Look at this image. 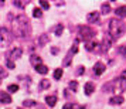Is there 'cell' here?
<instances>
[{
    "instance_id": "obj_23",
    "label": "cell",
    "mask_w": 126,
    "mask_h": 109,
    "mask_svg": "<svg viewBox=\"0 0 126 109\" xmlns=\"http://www.w3.org/2000/svg\"><path fill=\"white\" fill-rule=\"evenodd\" d=\"M101 12H102V14H108L110 12V6H109L108 3H103L102 6H101Z\"/></svg>"
},
{
    "instance_id": "obj_37",
    "label": "cell",
    "mask_w": 126,
    "mask_h": 109,
    "mask_svg": "<svg viewBox=\"0 0 126 109\" xmlns=\"http://www.w3.org/2000/svg\"><path fill=\"white\" fill-rule=\"evenodd\" d=\"M72 109H84V106H81V105H72Z\"/></svg>"
},
{
    "instance_id": "obj_33",
    "label": "cell",
    "mask_w": 126,
    "mask_h": 109,
    "mask_svg": "<svg viewBox=\"0 0 126 109\" xmlns=\"http://www.w3.org/2000/svg\"><path fill=\"white\" fill-rule=\"evenodd\" d=\"M78 51V41H75V44H74V47H72V54H75V52Z\"/></svg>"
},
{
    "instance_id": "obj_38",
    "label": "cell",
    "mask_w": 126,
    "mask_h": 109,
    "mask_svg": "<svg viewBox=\"0 0 126 109\" xmlns=\"http://www.w3.org/2000/svg\"><path fill=\"white\" fill-rule=\"evenodd\" d=\"M120 77H122V78H123V79H126V69H123V72H122V74H120Z\"/></svg>"
},
{
    "instance_id": "obj_11",
    "label": "cell",
    "mask_w": 126,
    "mask_h": 109,
    "mask_svg": "<svg viewBox=\"0 0 126 109\" xmlns=\"http://www.w3.org/2000/svg\"><path fill=\"white\" fill-rule=\"evenodd\" d=\"M102 91L105 92V93H108V92H115V82L113 81L106 82V84L102 86Z\"/></svg>"
},
{
    "instance_id": "obj_22",
    "label": "cell",
    "mask_w": 126,
    "mask_h": 109,
    "mask_svg": "<svg viewBox=\"0 0 126 109\" xmlns=\"http://www.w3.org/2000/svg\"><path fill=\"white\" fill-rule=\"evenodd\" d=\"M50 88V81L48 79H41L40 81V89H48Z\"/></svg>"
},
{
    "instance_id": "obj_17",
    "label": "cell",
    "mask_w": 126,
    "mask_h": 109,
    "mask_svg": "<svg viewBox=\"0 0 126 109\" xmlns=\"http://www.w3.org/2000/svg\"><path fill=\"white\" fill-rule=\"evenodd\" d=\"M46 102L48 103V106H55V103H57V96L50 95V96L46 98Z\"/></svg>"
},
{
    "instance_id": "obj_27",
    "label": "cell",
    "mask_w": 126,
    "mask_h": 109,
    "mask_svg": "<svg viewBox=\"0 0 126 109\" xmlns=\"http://www.w3.org/2000/svg\"><path fill=\"white\" fill-rule=\"evenodd\" d=\"M63 69L61 68H58V69H55V71H54V78H55V79H60V78H61V77H63Z\"/></svg>"
},
{
    "instance_id": "obj_31",
    "label": "cell",
    "mask_w": 126,
    "mask_h": 109,
    "mask_svg": "<svg viewBox=\"0 0 126 109\" xmlns=\"http://www.w3.org/2000/svg\"><path fill=\"white\" fill-rule=\"evenodd\" d=\"M118 51H119V54H122V55H126V47L125 46H120Z\"/></svg>"
},
{
    "instance_id": "obj_15",
    "label": "cell",
    "mask_w": 126,
    "mask_h": 109,
    "mask_svg": "<svg viewBox=\"0 0 126 109\" xmlns=\"http://www.w3.org/2000/svg\"><path fill=\"white\" fill-rule=\"evenodd\" d=\"M84 89H85L86 95H92V93H94V91H95V86H94V84H92V82H86Z\"/></svg>"
},
{
    "instance_id": "obj_36",
    "label": "cell",
    "mask_w": 126,
    "mask_h": 109,
    "mask_svg": "<svg viewBox=\"0 0 126 109\" xmlns=\"http://www.w3.org/2000/svg\"><path fill=\"white\" fill-rule=\"evenodd\" d=\"M72 105L74 103H67V105H64V109H72Z\"/></svg>"
},
{
    "instance_id": "obj_28",
    "label": "cell",
    "mask_w": 126,
    "mask_h": 109,
    "mask_svg": "<svg viewBox=\"0 0 126 109\" xmlns=\"http://www.w3.org/2000/svg\"><path fill=\"white\" fill-rule=\"evenodd\" d=\"M7 91L9 92H17L18 91V85L17 84H12V85L7 86Z\"/></svg>"
},
{
    "instance_id": "obj_25",
    "label": "cell",
    "mask_w": 126,
    "mask_h": 109,
    "mask_svg": "<svg viewBox=\"0 0 126 109\" xmlns=\"http://www.w3.org/2000/svg\"><path fill=\"white\" fill-rule=\"evenodd\" d=\"M68 86L71 88V91H72V92H77V91H78V84H77V81H69Z\"/></svg>"
},
{
    "instance_id": "obj_14",
    "label": "cell",
    "mask_w": 126,
    "mask_h": 109,
    "mask_svg": "<svg viewBox=\"0 0 126 109\" xmlns=\"http://www.w3.org/2000/svg\"><path fill=\"white\" fill-rule=\"evenodd\" d=\"M0 101H1V103L9 105V103H12V96L9 95V92H1L0 93Z\"/></svg>"
},
{
    "instance_id": "obj_6",
    "label": "cell",
    "mask_w": 126,
    "mask_h": 109,
    "mask_svg": "<svg viewBox=\"0 0 126 109\" xmlns=\"http://www.w3.org/2000/svg\"><path fill=\"white\" fill-rule=\"evenodd\" d=\"M21 55H23V50H21L20 47H14L12 51H10V54H9V60L16 61L18 58H21Z\"/></svg>"
},
{
    "instance_id": "obj_19",
    "label": "cell",
    "mask_w": 126,
    "mask_h": 109,
    "mask_svg": "<svg viewBox=\"0 0 126 109\" xmlns=\"http://www.w3.org/2000/svg\"><path fill=\"white\" fill-rule=\"evenodd\" d=\"M35 71H37L38 74H41V75H46L47 72H48V68H47L44 64H41V65H38V67H35Z\"/></svg>"
},
{
    "instance_id": "obj_16",
    "label": "cell",
    "mask_w": 126,
    "mask_h": 109,
    "mask_svg": "<svg viewBox=\"0 0 126 109\" xmlns=\"http://www.w3.org/2000/svg\"><path fill=\"white\" fill-rule=\"evenodd\" d=\"M96 47H99V46H98L95 41H88V43H86V50H88V51H98Z\"/></svg>"
},
{
    "instance_id": "obj_4",
    "label": "cell",
    "mask_w": 126,
    "mask_h": 109,
    "mask_svg": "<svg viewBox=\"0 0 126 109\" xmlns=\"http://www.w3.org/2000/svg\"><path fill=\"white\" fill-rule=\"evenodd\" d=\"M94 35H95V31H94L91 27H88V26H82V27H79V37L84 41L88 43L91 38H94Z\"/></svg>"
},
{
    "instance_id": "obj_13",
    "label": "cell",
    "mask_w": 126,
    "mask_h": 109,
    "mask_svg": "<svg viewBox=\"0 0 126 109\" xmlns=\"http://www.w3.org/2000/svg\"><path fill=\"white\" fill-rule=\"evenodd\" d=\"M115 14H116V17L119 18H123V17H126V6H120V7H118L116 10H115Z\"/></svg>"
},
{
    "instance_id": "obj_3",
    "label": "cell",
    "mask_w": 126,
    "mask_h": 109,
    "mask_svg": "<svg viewBox=\"0 0 126 109\" xmlns=\"http://www.w3.org/2000/svg\"><path fill=\"white\" fill-rule=\"evenodd\" d=\"M13 33L7 27H1L0 29V48H4V47L10 46V43L13 40Z\"/></svg>"
},
{
    "instance_id": "obj_35",
    "label": "cell",
    "mask_w": 126,
    "mask_h": 109,
    "mask_svg": "<svg viewBox=\"0 0 126 109\" xmlns=\"http://www.w3.org/2000/svg\"><path fill=\"white\" fill-rule=\"evenodd\" d=\"M6 77H7V72L0 68V78H6Z\"/></svg>"
},
{
    "instance_id": "obj_5",
    "label": "cell",
    "mask_w": 126,
    "mask_h": 109,
    "mask_svg": "<svg viewBox=\"0 0 126 109\" xmlns=\"http://www.w3.org/2000/svg\"><path fill=\"white\" fill-rule=\"evenodd\" d=\"M115 82V92H125L126 91V79H123L122 77H118L116 79H113Z\"/></svg>"
},
{
    "instance_id": "obj_32",
    "label": "cell",
    "mask_w": 126,
    "mask_h": 109,
    "mask_svg": "<svg viewBox=\"0 0 126 109\" xmlns=\"http://www.w3.org/2000/svg\"><path fill=\"white\" fill-rule=\"evenodd\" d=\"M69 60H71V52H69L68 55L65 57V60H64V65L67 67V65H69Z\"/></svg>"
},
{
    "instance_id": "obj_39",
    "label": "cell",
    "mask_w": 126,
    "mask_h": 109,
    "mask_svg": "<svg viewBox=\"0 0 126 109\" xmlns=\"http://www.w3.org/2000/svg\"><path fill=\"white\" fill-rule=\"evenodd\" d=\"M0 84H1V78H0Z\"/></svg>"
},
{
    "instance_id": "obj_20",
    "label": "cell",
    "mask_w": 126,
    "mask_h": 109,
    "mask_svg": "<svg viewBox=\"0 0 126 109\" xmlns=\"http://www.w3.org/2000/svg\"><path fill=\"white\" fill-rule=\"evenodd\" d=\"M35 105H37V102L33 101V99H26V101L23 102L24 108H33V106H35Z\"/></svg>"
},
{
    "instance_id": "obj_26",
    "label": "cell",
    "mask_w": 126,
    "mask_h": 109,
    "mask_svg": "<svg viewBox=\"0 0 126 109\" xmlns=\"http://www.w3.org/2000/svg\"><path fill=\"white\" fill-rule=\"evenodd\" d=\"M33 16H34V17H41V16H43V10H41V9H38V7H35L34 10H33Z\"/></svg>"
},
{
    "instance_id": "obj_7",
    "label": "cell",
    "mask_w": 126,
    "mask_h": 109,
    "mask_svg": "<svg viewBox=\"0 0 126 109\" xmlns=\"http://www.w3.org/2000/svg\"><path fill=\"white\" fill-rule=\"evenodd\" d=\"M112 43H113V38L109 34H106L102 40V50L103 51H108L109 48H110V46H112Z\"/></svg>"
},
{
    "instance_id": "obj_18",
    "label": "cell",
    "mask_w": 126,
    "mask_h": 109,
    "mask_svg": "<svg viewBox=\"0 0 126 109\" xmlns=\"http://www.w3.org/2000/svg\"><path fill=\"white\" fill-rule=\"evenodd\" d=\"M30 62L33 64L34 67H38V65H41V58L38 57V55H31V58H30Z\"/></svg>"
},
{
    "instance_id": "obj_12",
    "label": "cell",
    "mask_w": 126,
    "mask_h": 109,
    "mask_svg": "<svg viewBox=\"0 0 126 109\" xmlns=\"http://www.w3.org/2000/svg\"><path fill=\"white\" fill-rule=\"evenodd\" d=\"M38 46L40 47H44V46H47L48 43H50V37H48V34H41L40 37H38Z\"/></svg>"
},
{
    "instance_id": "obj_24",
    "label": "cell",
    "mask_w": 126,
    "mask_h": 109,
    "mask_svg": "<svg viewBox=\"0 0 126 109\" xmlns=\"http://www.w3.org/2000/svg\"><path fill=\"white\" fill-rule=\"evenodd\" d=\"M63 31H64V26L63 24H58L57 27L54 29V33H55V35H58V37L63 34Z\"/></svg>"
},
{
    "instance_id": "obj_29",
    "label": "cell",
    "mask_w": 126,
    "mask_h": 109,
    "mask_svg": "<svg viewBox=\"0 0 126 109\" xmlns=\"http://www.w3.org/2000/svg\"><path fill=\"white\" fill-rule=\"evenodd\" d=\"M40 6L43 7V9L48 10V9H50V3H48V1H46V0H40Z\"/></svg>"
},
{
    "instance_id": "obj_10",
    "label": "cell",
    "mask_w": 126,
    "mask_h": 109,
    "mask_svg": "<svg viewBox=\"0 0 126 109\" xmlns=\"http://www.w3.org/2000/svg\"><path fill=\"white\" fill-rule=\"evenodd\" d=\"M86 20H88V23H98L99 21V13L98 12H91L88 16H86Z\"/></svg>"
},
{
    "instance_id": "obj_21",
    "label": "cell",
    "mask_w": 126,
    "mask_h": 109,
    "mask_svg": "<svg viewBox=\"0 0 126 109\" xmlns=\"http://www.w3.org/2000/svg\"><path fill=\"white\" fill-rule=\"evenodd\" d=\"M13 4L16 7H18V9H24V7L27 6V1H24V0H14Z\"/></svg>"
},
{
    "instance_id": "obj_1",
    "label": "cell",
    "mask_w": 126,
    "mask_h": 109,
    "mask_svg": "<svg viewBox=\"0 0 126 109\" xmlns=\"http://www.w3.org/2000/svg\"><path fill=\"white\" fill-rule=\"evenodd\" d=\"M13 34L18 37V38H24L30 34V20L27 16L20 14L17 17H14L13 20Z\"/></svg>"
},
{
    "instance_id": "obj_34",
    "label": "cell",
    "mask_w": 126,
    "mask_h": 109,
    "mask_svg": "<svg viewBox=\"0 0 126 109\" xmlns=\"http://www.w3.org/2000/svg\"><path fill=\"white\" fill-rule=\"evenodd\" d=\"M84 72H85V68H84V67H78V71H77V74L81 75V74H84Z\"/></svg>"
},
{
    "instance_id": "obj_9",
    "label": "cell",
    "mask_w": 126,
    "mask_h": 109,
    "mask_svg": "<svg viewBox=\"0 0 126 109\" xmlns=\"http://www.w3.org/2000/svg\"><path fill=\"white\" fill-rule=\"evenodd\" d=\"M125 102V98L122 96V95H115L109 99V103L110 105H122V103Z\"/></svg>"
},
{
    "instance_id": "obj_2",
    "label": "cell",
    "mask_w": 126,
    "mask_h": 109,
    "mask_svg": "<svg viewBox=\"0 0 126 109\" xmlns=\"http://www.w3.org/2000/svg\"><path fill=\"white\" fill-rule=\"evenodd\" d=\"M108 31H109V35H110L113 40H116V38H120L122 35L125 34L126 26L122 20H119V18H112V20L109 21Z\"/></svg>"
},
{
    "instance_id": "obj_30",
    "label": "cell",
    "mask_w": 126,
    "mask_h": 109,
    "mask_svg": "<svg viewBox=\"0 0 126 109\" xmlns=\"http://www.w3.org/2000/svg\"><path fill=\"white\" fill-rule=\"evenodd\" d=\"M6 65H7V68H10V69H14V67H16L14 61H12V60H7V61H6Z\"/></svg>"
},
{
    "instance_id": "obj_8",
    "label": "cell",
    "mask_w": 126,
    "mask_h": 109,
    "mask_svg": "<svg viewBox=\"0 0 126 109\" xmlns=\"http://www.w3.org/2000/svg\"><path fill=\"white\" fill-rule=\"evenodd\" d=\"M105 64L101 62V61H98L95 65H94V74L95 75H102L103 72H105Z\"/></svg>"
}]
</instances>
